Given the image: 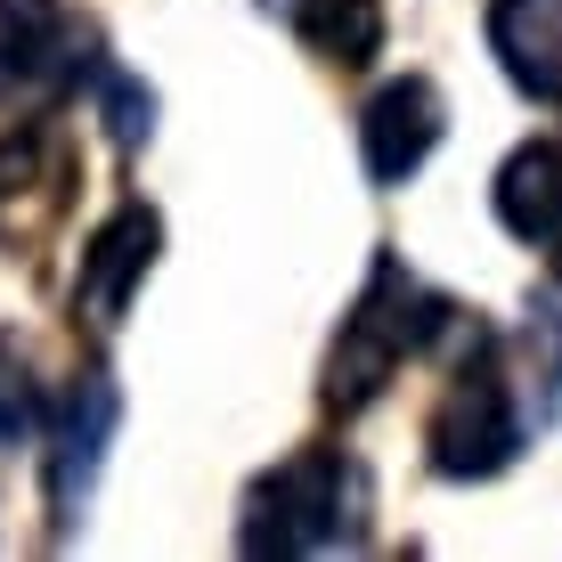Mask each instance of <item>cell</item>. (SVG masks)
I'll use <instances>...</instances> for the list:
<instances>
[{
    "instance_id": "1",
    "label": "cell",
    "mask_w": 562,
    "mask_h": 562,
    "mask_svg": "<svg viewBox=\"0 0 562 562\" xmlns=\"http://www.w3.org/2000/svg\"><path fill=\"white\" fill-rule=\"evenodd\" d=\"M464 318V310L449 294H432L424 278H408L392 254L375 261V278H367V294L351 302V318H342V335H335V351H326V383H318V400L335 416H359L367 400L383 392V383L400 375V359H416V351H432L440 335Z\"/></svg>"
},
{
    "instance_id": "2",
    "label": "cell",
    "mask_w": 562,
    "mask_h": 562,
    "mask_svg": "<svg viewBox=\"0 0 562 562\" xmlns=\"http://www.w3.org/2000/svg\"><path fill=\"white\" fill-rule=\"evenodd\" d=\"M359 521H367L359 464L342 449H294L245 490L237 547L245 554H326V547H359Z\"/></svg>"
},
{
    "instance_id": "3",
    "label": "cell",
    "mask_w": 562,
    "mask_h": 562,
    "mask_svg": "<svg viewBox=\"0 0 562 562\" xmlns=\"http://www.w3.org/2000/svg\"><path fill=\"white\" fill-rule=\"evenodd\" d=\"M530 440V424L514 408V383L490 367V342L473 351V367H457V383L440 392L432 424H424V449H432V473L449 481H490L506 473Z\"/></svg>"
},
{
    "instance_id": "4",
    "label": "cell",
    "mask_w": 562,
    "mask_h": 562,
    "mask_svg": "<svg viewBox=\"0 0 562 562\" xmlns=\"http://www.w3.org/2000/svg\"><path fill=\"white\" fill-rule=\"evenodd\" d=\"M155 254H164V212H155V204H123V212H106V221L90 228V245H82V278H74V318L106 335V326L131 310V294L147 285Z\"/></svg>"
},
{
    "instance_id": "5",
    "label": "cell",
    "mask_w": 562,
    "mask_h": 562,
    "mask_svg": "<svg viewBox=\"0 0 562 562\" xmlns=\"http://www.w3.org/2000/svg\"><path fill=\"white\" fill-rule=\"evenodd\" d=\"M440 131H449V99H440L424 74H400V82H383L375 99L359 106V164L375 188H400L416 180L424 164H432Z\"/></svg>"
},
{
    "instance_id": "6",
    "label": "cell",
    "mask_w": 562,
    "mask_h": 562,
    "mask_svg": "<svg viewBox=\"0 0 562 562\" xmlns=\"http://www.w3.org/2000/svg\"><path fill=\"white\" fill-rule=\"evenodd\" d=\"M49 424V506L57 514H82L90 506V490H99V464H106V440H114V424H123V392H114V375H74V392L57 400V416Z\"/></svg>"
},
{
    "instance_id": "7",
    "label": "cell",
    "mask_w": 562,
    "mask_h": 562,
    "mask_svg": "<svg viewBox=\"0 0 562 562\" xmlns=\"http://www.w3.org/2000/svg\"><path fill=\"white\" fill-rule=\"evenodd\" d=\"M490 49L521 99H562V0H490Z\"/></svg>"
},
{
    "instance_id": "8",
    "label": "cell",
    "mask_w": 562,
    "mask_h": 562,
    "mask_svg": "<svg viewBox=\"0 0 562 562\" xmlns=\"http://www.w3.org/2000/svg\"><path fill=\"white\" fill-rule=\"evenodd\" d=\"M490 204L506 221V237L521 245H547L554 221H562V147L554 139H521L490 180Z\"/></svg>"
},
{
    "instance_id": "9",
    "label": "cell",
    "mask_w": 562,
    "mask_h": 562,
    "mask_svg": "<svg viewBox=\"0 0 562 562\" xmlns=\"http://www.w3.org/2000/svg\"><path fill=\"white\" fill-rule=\"evenodd\" d=\"M514 408L521 424H562V302H530V318L514 326Z\"/></svg>"
},
{
    "instance_id": "10",
    "label": "cell",
    "mask_w": 562,
    "mask_h": 562,
    "mask_svg": "<svg viewBox=\"0 0 562 562\" xmlns=\"http://www.w3.org/2000/svg\"><path fill=\"white\" fill-rule=\"evenodd\" d=\"M294 33L335 66H367L383 49V0H285Z\"/></svg>"
},
{
    "instance_id": "11",
    "label": "cell",
    "mask_w": 562,
    "mask_h": 562,
    "mask_svg": "<svg viewBox=\"0 0 562 562\" xmlns=\"http://www.w3.org/2000/svg\"><path fill=\"white\" fill-rule=\"evenodd\" d=\"M57 42H66L57 0H0V82H33V74H49Z\"/></svg>"
},
{
    "instance_id": "12",
    "label": "cell",
    "mask_w": 562,
    "mask_h": 562,
    "mask_svg": "<svg viewBox=\"0 0 562 562\" xmlns=\"http://www.w3.org/2000/svg\"><path fill=\"white\" fill-rule=\"evenodd\" d=\"M42 383H33L25 351H16V335H0V449H25L33 432H42Z\"/></svg>"
},
{
    "instance_id": "13",
    "label": "cell",
    "mask_w": 562,
    "mask_h": 562,
    "mask_svg": "<svg viewBox=\"0 0 562 562\" xmlns=\"http://www.w3.org/2000/svg\"><path fill=\"white\" fill-rule=\"evenodd\" d=\"M547 245H554V285H562V221H554V237H547Z\"/></svg>"
}]
</instances>
